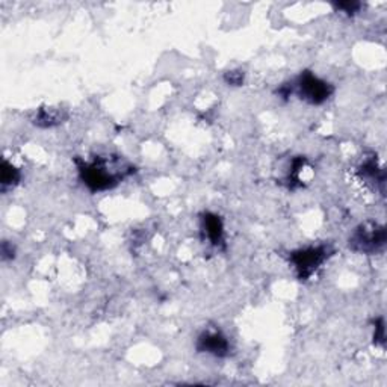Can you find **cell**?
I'll return each instance as SVG.
<instances>
[{
    "mask_svg": "<svg viewBox=\"0 0 387 387\" xmlns=\"http://www.w3.org/2000/svg\"><path fill=\"white\" fill-rule=\"evenodd\" d=\"M76 165L79 177L91 192L116 188L123 179L135 173L134 166L118 156H97L91 162L76 159Z\"/></svg>",
    "mask_w": 387,
    "mask_h": 387,
    "instance_id": "1",
    "label": "cell"
},
{
    "mask_svg": "<svg viewBox=\"0 0 387 387\" xmlns=\"http://www.w3.org/2000/svg\"><path fill=\"white\" fill-rule=\"evenodd\" d=\"M289 85L292 94H295L300 100L312 104V106L324 104L330 100V97L334 93V86L330 82L316 76L309 70L301 72Z\"/></svg>",
    "mask_w": 387,
    "mask_h": 387,
    "instance_id": "2",
    "label": "cell"
},
{
    "mask_svg": "<svg viewBox=\"0 0 387 387\" xmlns=\"http://www.w3.org/2000/svg\"><path fill=\"white\" fill-rule=\"evenodd\" d=\"M330 245H310V247L289 253V263L292 265L298 280L307 281L312 278L325 262L333 256Z\"/></svg>",
    "mask_w": 387,
    "mask_h": 387,
    "instance_id": "3",
    "label": "cell"
},
{
    "mask_svg": "<svg viewBox=\"0 0 387 387\" xmlns=\"http://www.w3.org/2000/svg\"><path fill=\"white\" fill-rule=\"evenodd\" d=\"M387 241L386 228L374 221H366L354 228L348 239V247L356 253L375 254L384 248Z\"/></svg>",
    "mask_w": 387,
    "mask_h": 387,
    "instance_id": "4",
    "label": "cell"
},
{
    "mask_svg": "<svg viewBox=\"0 0 387 387\" xmlns=\"http://www.w3.org/2000/svg\"><path fill=\"white\" fill-rule=\"evenodd\" d=\"M196 349L198 353L224 358L230 354L232 345L224 333L219 330H206L197 338Z\"/></svg>",
    "mask_w": 387,
    "mask_h": 387,
    "instance_id": "5",
    "label": "cell"
},
{
    "mask_svg": "<svg viewBox=\"0 0 387 387\" xmlns=\"http://www.w3.org/2000/svg\"><path fill=\"white\" fill-rule=\"evenodd\" d=\"M68 120V111L59 106H41L29 113V121L40 129L58 127Z\"/></svg>",
    "mask_w": 387,
    "mask_h": 387,
    "instance_id": "6",
    "label": "cell"
},
{
    "mask_svg": "<svg viewBox=\"0 0 387 387\" xmlns=\"http://www.w3.org/2000/svg\"><path fill=\"white\" fill-rule=\"evenodd\" d=\"M201 235L207 244L215 248L224 247V223L219 215L206 212L201 215Z\"/></svg>",
    "mask_w": 387,
    "mask_h": 387,
    "instance_id": "7",
    "label": "cell"
},
{
    "mask_svg": "<svg viewBox=\"0 0 387 387\" xmlns=\"http://www.w3.org/2000/svg\"><path fill=\"white\" fill-rule=\"evenodd\" d=\"M358 175L362 177L365 182L369 183H377L380 184L383 188L384 187V182H386V173L381 168L380 165H378L375 157H371V159H366L362 165L358 166Z\"/></svg>",
    "mask_w": 387,
    "mask_h": 387,
    "instance_id": "8",
    "label": "cell"
},
{
    "mask_svg": "<svg viewBox=\"0 0 387 387\" xmlns=\"http://www.w3.org/2000/svg\"><path fill=\"white\" fill-rule=\"evenodd\" d=\"M22 180L20 170L14 166L10 161H2V171H0V187L5 194L8 189H14Z\"/></svg>",
    "mask_w": 387,
    "mask_h": 387,
    "instance_id": "9",
    "label": "cell"
},
{
    "mask_svg": "<svg viewBox=\"0 0 387 387\" xmlns=\"http://www.w3.org/2000/svg\"><path fill=\"white\" fill-rule=\"evenodd\" d=\"M306 164H307V161L303 156H297L292 161H290L289 171L286 173V177H285V182L289 189H297V188L303 187L301 173L306 168Z\"/></svg>",
    "mask_w": 387,
    "mask_h": 387,
    "instance_id": "10",
    "label": "cell"
},
{
    "mask_svg": "<svg viewBox=\"0 0 387 387\" xmlns=\"http://www.w3.org/2000/svg\"><path fill=\"white\" fill-rule=\"evenodd\" d=\"M223 79H224L226 85L237 88V86H242L244 85V82H245V73H244V70H239V68L228 70V72L224 73Z\"/></svg>",
    "mask_w": 387,
    "mask_h": 387,
    "instance_id": "11",
    "label": "cell"
},
{
    "mask_svg": "<svg viewBox=\"0 0 387 387\" xmlns=\"http://www.w3.org/2000/svg\"><path fill=\"white\" fill-rule=\"evenodd\" d=\"M374 344L377 347H384L386 344V327L383 318H377L374 321Z\"/></svg>",
    "mask_w": 387,
    "mask_h": 387,
    "instance_id": "12",
    "label": "cell"
},
{
    "mask_svg": "<svg viewBox=\"0 0 387 387\" xmlns=\"http://www.w3.org/2000/svg\"><path fill=\"white\" fill-rule=\"evenodd\" d=\"M333 8L336 11H340L342 14H345L348 17H353L360 11L362 3H360V2H339V3H333Z\"/></svg>",
    "mask_w": 387,
    "mask_h": 387,
    "instance_id": "13",
    "label": "cell"
},
{
    "mask_svg": "<svg viewBox=\"0 0 387 387\" xmlns=\"http://www.w3.org/2000/svg\"><path fill=\"white\" fill-rule=\"evenodd\" d=\"M0 258H2L3 262H10L15 259V247L13 245V242L10 241L2 242V247H0Z\"/></svg>",
    "mask_w": 387,
    "mask_h": 387,
    "instance_id": "14",
    "label": "cell"
}]
</instances>
